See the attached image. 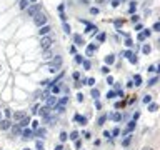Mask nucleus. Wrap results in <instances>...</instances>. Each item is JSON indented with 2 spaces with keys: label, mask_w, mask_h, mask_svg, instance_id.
Here are the masks:
<instances>
[{
  "label": "nucleus",
  "mask_w": 160,
  "mask_h": 150,
  "mask_svg": "<svg viewBox=\"0 0 160 150\" xmlns=\"http://www.w3.org/2000/svg\"><path fill=\"white\" fill-rule=\"evenodd\" d=\"M34 24L37 25V27H43V25H47V15L40 10V12H37L34 15Z\"/></svg>",
  "instance_id": "obj_1"
},
{
  "label": "nucleus",
  "mask_w": 160,
  "mask_h": 150,
  "mask_svg": "<svg viewBox=\"0 0 160 150\" xmlns=\"http://www.w3.org/2000/svg\"><path fill=\"white\" fill-rule=\"evenodd\" d=\"M53 43V38L50 37V35H43L42 40H40V47H42V50H48L50 47H52Z\"/></svg>",
  "instance_id": "obj_2"
},
{
  "label": "nucleus",
  "mask_w": 160,
  "mask_h": 150,
  "mask_svg": "<svg viewBox=\"0 0 160 150\" xmlns=\"http://www.w3.org/2000/svg\"><path fill=\"white\" fill-rule=\"evenodd\" d=\"M62 62H63L62 57H55L52 62H50V72H57L62 67Z\"/></svg>",
  "instance_id": "obj_3"
},
{
  "label": "nucleus",
  "mask_w": 160,
  "mask_h": 150,
  "mask_svg": "<svg viewBox=\"0 0 160 150\" xmlns=\"http://www.w3.org/2000/svg\"><path fill=\"white\" fill-rule=\"evenodd\" d=\"M27 12H29L30 17H34L37 12H40V5H38V3H32V5L27 7Z\"/></svg>",
  "instance_id": "obj_4"
},
{
  "label": "nucleus",
  "mask_w": 160,
  "mask_h": 150,
  "mask_svg": "<svg viewBox=\"0 0 160 150\" xmlns=\"http://www.w3.org/2000/svg\"><path fill=\"white\" fill-rule=\"evenodd\" d=\"M12 117H13V120H15V122H22L27 117V113L25 112H15V113H12Z\"/></svg>",
  "instance_id": "obj_5"
},
{
  "label": "nucleus",
  "mask_w": 160,
  "mask_h": 150,
  "mask_svg": "<svg viewBox=\"0 0 160 150\" xmlns=\"http://www.w3.org/2000/svg\"><path fill=\"white\" fill-rule=\"evenodd\" d=\"M74 43L75 45H79V47H82L85 42H84V38H82V35H79V34H75L74 35Z\"/></svg>",
  "instance_id": "obj_6"
},
{
  "label": "nucleus",
  "mask_w": 160,
  "mask_h": 150,
  "mask_svg": "<svg viewBox=\"0 0 160 150\" xmlns=\"http://www.w3.org/2000/svg\"><path fill=\"white\" fill-rule=\"evenodd\" d=\"M10 127H12V124H10L7 119H5V120H0V130H8Z\"/></svg>",
  "instance_id": "obj_7"
},
{
  "label": "nucleus",
  "mask_w": 160,
  "mask_h": 150,
  "mask_svg": "<svg viewBox=\"0 0 160 150\" xmlns=\"http://www.w3.org/2000/svg\"><path fill=\"white\" fill-rule=\"evenodd\" d=\"M50 30H52V29H50V25H43V27H40L38 34L43 37V35H48V34H50Z\"/></svg>",
  "instance_id": "obj_8"
},
{
  "label": "nucleus",
  "mask_w": 160,
  "mask_h": 150,
  "mask_svg": "<svg viewBox=\"0 0 160 150\" xmlns=\"http://www.w3.org/2000/svg\"><path fill=\"white\" fill-rule=\"evenodd\" d=\"M95 50H97V45H95V43H90L89 45V47H87V50H85V53H87V55H93V52H95Z\"/></svg>",
  "instance_id": "obj_9"
},
{
  "label": "nucleus",
  "mask_w": 160,
  "mask_h": 150,
  "mask_svg": "<svg viewBox=\"0 0 160 150\" xmlns=\"http://www.w3.org/2000/svg\"><path fill=\"white\" fill-rule=\"evenodd\" d=\"M74 120H75V122H79L80 125H87V117H82V115H79V113H77V115L74 117Z\"/></svg>",
  "instance_id": "obj_10"
},
{
  "label": "nucleus",
  "mask_w": 160,
  "mask_h": 150,
  "mask_svg": "<svg viewBox=\"0 0 160 150\" xmlns=\"http://www.w3.org/2000/svg\"><path fill=\"white\" fill-rule=\"evenodd\" d=\"M113 62H115V55H112V53H110V55L105 57V65H112Z\"/></svg>",
  "instance_id": "obj_11"
},
{
  "label": "nucleus",
  "mask_w": 160,
  "mask_h": 150,
  "mask_svg": "<svg viewBox=\"0 0 160 150\" xmlns=\"http://www.w3.org/2000/svg\"><path fill=\"white\" fill-rule=\"evenodd\" d=\"M40 113H42V117H45V119H48V115H50V108H48V107H43L42 110H40Z\"/></svg>",
  "instance_id": "obj_12"
},
{
  "label": "nucleus",
  "mask_w": 160,
  "mask_h": 150,
  "mask_svg": "<svg viewBox=\"0 0 160 150\" xmlns=\"http://www.w3.org/2000/svg\"><path fill=\"white\" fill-rule=\"evenodd\" d=\"M22 135H24V138H32V135H34V132H32V130H24V132H22Z\"/></svg>",
  "instance_id": "obj_13"
},
{
  "label": "nucleus",
  "mask_w": 160,
  "mask_h": 150,
  "mask_svg": "<svg viewBox=\"0 0 160 150\" xmlns=\"http://www.w3.org/2000/svg\"><path fill=\"white\" fill-rule=\"evenodd\" d=\"M47 103H48V107L57 105V97H50V98H47Z\"/></svg>",
  "instance_id": "obj_14"
},
{
  "label": "nucleus",
  "mask_w": 160,
  "mask_h": 150,
  "mask_svg": "<svg viewBox=\"0 0 160 150\" xmlns=\"http://www.w3.org/2000/svg\"><path fill=\"white\" fill-rule=\"evenodd\" d=\"M12 132H13V135L22 134V127H20V125H13V127H12Z\"/></svg>",
  "instance_id": "obj_15"
},
{
  "label": "nucleus",
  "mask_w": 160,
  "mask_h": 150,
  "mask_svg": "<svg viewBox=\"0 0 160 150\" xmlns=\"http://www.w3.org/2000/svg\"><path fill=\"white\" fill-rule=\"evenodd\" d=\"M110 119H112V120H115V122H120V120H122V115L117 112V113H112V115H110Z\"/></svg>",
  "instance_id": "obj_16"
},
{
  "label": "nucleus",
  "mask_w": 160,
  "mask_h": 150,
  "mask_svg": "<svg viewBox=\"0 0 160 150\" xmlns=\"http://www.w3.org/2000/svg\"><path fill=\"white\" fill-rule=\"evenodd\" d=\"M142 52H144L145 55H148V53L152 52V47H150V45H144V47H142Z\"/></svg>",
  "instance_id": "obj_17"
},
{
  "label": "nucleus",
  "mask_w": 160,
  "mask_h": 150,
  "mask_svg": "<svg viewBox=\"0 0 160 150\" xmlns=\"http://www.w3.org/2000/svg\"><path fill=\"white\" fill-rule=\"evenodd\" d=\"M30 3H29V0H20V8L22 10H27V7H29Z\"/></svg>",
  "instance_id": "obj_18"
},
{
  "label": "nucleus",
  "mask_w": 160,
  "mask_h": 150,
  "mask_svg": "<svg viewBox=\"0 0 160 150\" xmlns=\"http://www.w3.org/2000/svg\"><path fill=\"white\" fill-rule=\"evenodd\" d=\"M132 82H134V85H142V77L140 75H135Z\"/></svg>",
  "instance_id": "obj_19"
},
{
  "label": "nucleus",
  "mask_w": 160,
  "mask_h": 150,
  "mask_svg": "<svg viewBox=\"0 0 160 150\" xmlns=\"http://www.w3.org/2000/svg\"><path fill=\"white\" fill-rule=\"evenodd\" d=\"M107 119H108V115H102V117H100V119H98V122H97V125H103L105 122H107Z\"/></svg>",
  "instance_id": "obj_20"
},
{
  "label": "nucleus",
  "mask_w": 160,
  "mask_h": 150,
  "mask_svg": "<svg viewBox=\"0 0 160 150\" xmlns=\"http://www.w3.org/2000/svg\"><path fill=\"white\" fill-rule=\"evenodd\" d=\"M135 8H137V3H135V2H130V5H129V12L132 13V15H134Z\"/></svg>",
  "instance_id": "obj_21"
},
{
  "label": "nucleus",
  "mask_w": 160,
  "mask_h": 150,
  "mask_svg": "<svg viewBox=\"0 0 160 150\" xmlns=\"http://www.w3.org/2000/svg\"><path fill=\"white\" fill-rule=\"evenodd\" d=\"M90 93H92V97H93V100H97V98L100 97V92H98L97 88H92V92H90Z\"/></svg>",
  "instance_id": "obj_22"
},
{
  "label": "nucleus",
  "mask_w": 160,
  "mask_h": 150,
  "mask_svg": "<svg viewBox=\"0 0 160 150\" xmlns=\"http://www.w3.org/2000/svg\"><path fill=\"white\" fill-rule=\"evenodd\" d=\"M68 138H70V140H77V138H79V132H77V130H74L70 135H68Z\"/></svg>",
  "instance_id": "obj_23"
},
{
  "label": "nucleus",
  "mask_w": 160,
  "mask_h": 150,
  "mask_svg": "<svg viewBox=\"0 0 160 150\" xmlns=\"http://www.w3.org/2000/svg\"><path fill=\"white\" fill-rule=\"evenodd\" d=\"M157 82H158V79H157V77H153V79H150V80H148V84H147V85H148V87H153V85H157Z\"/></svg>",
  "instance_id": "obj_24"
},
{
  "label": "nucleus",
  "mask_w": 160,
  "mask_h": 150,
  "mask_svg": "<svg viewBox=\"0 0 160 150\" xmlns=\"http://www.w3.org/2000/svg\"><path fill=\"white\" fill-rule=\"evenodd\" d=\"M157 108H158L157 103H148V112H157Z\"/></svg>",
  "instance_id": "obj_25"
},
{
  "label": "nucleus",
  "mask_w": 160,
  "mask_h": 150,
  "mask_svg": "<svg viewBox=\"0 0 160 150\" xmlns=\"http://www.w3.org/2000/svg\"><path fill=\"white\" fill-rule=\"evenodd\" d=\"M82 65H84V69H85V70H90V67H92V63H90L89 60H84V62H82Z\"/></svg>",
  "instance_id": "obj_26"
},
{
  "label": "nucleus",
  "mask_w": 160,
  "mask_h": 150,
  "mask_svg": "<svg viewBox=\"0 0 160 150\" xmlns=\"http://www.w3.org/2000/svg\"><path fill=\"white\" fill-rule=\"evenodd\" d=\"M132 142V135H129V137H127V138H123V142H122V145H123V147H127V145H129Z\"/></svg>",
  "instance_id": "obj_27"
},
{
  "label": "nucleus",
  "mask_w": 160,
  "mask_h": 150,
  "mask_svg": "<svg viewBox=\"0 0 160 150\" xmlns=\"http://www.w3.org/2000/svg\"><path fill=\"white\" fill-rule=\"evenodd\" d=\"M29 124H30V119H29V117H25V119L20 122V127H27Z\"/></svg>",
  "instance_id": "obj_28"
},
{
  "label": "nucleus",
  "mask_w": 160,
  "mask_h": 150,
  "mask_svg": "<svg viewBox=\"0 0 160 150\" xmlns=\"http://www.w3.org/2000/svg\"><path fill=\"white\" fill-rule=\"evenodd\" d=\"M120 3H122V2H120V0H110V5H112L113 8H117L118 5H120Z\"/></svg>",
  "instance_id": "obj_29"
},
{
  "label": "nucleus",
  "mask_w": 160,
  "mask_h": 150,
  "mask_svg": "<svg viewBox=\"0 0 160 150\" xmlns=\"http://www.w3.org/2000/svg\"><path fill=\"white\" fill-rule=\"evenodd\" d=\"M58 138H60V142H65V140L68 138V135H67V132H62V134H60V137H58Z\"/></svg>",
  "instance_id": "obj_30"
},
{
  "label": "nucleus",
  "mask_w": 160,
  "mask_h": 150,
  "mask_svg": "<svg viewBox=\"0 0 160 150\" xmlns=\"http://www.w3.org/2000/svg\"><path fill=\"white\" fill-rule=\"evenodd\" d=\"M134 129H135V120H132L130 124H129V127H127V132H132Z\"/></svg>",
  "instance_id": "obj_31"
},
{
  "label": "nucleus",
  "mask_w": 160,
  "mask_h": 150,
  "mask_svg": "<svg viewBox=\"0 0 160 150\" xmlns=\"http://www.w3.org/2000/svg\"><path fill=\"white\" fill-rule=\"evenodd\" d=\"M35 135H37V137H43V135H45V129H38L37 132H35Z\"/></svg>",
  "instance_id": "obj_32"
},
{
  "label": "nucleus",
  "mask_w": 160,
  "mask_h": 150,
  "mask_svg": "<svg viewBox=\"0 0 160 150\" xmlns=\"http://www.w3.org/2000/svg\"><path fill=\"white\" fill-rule=\"evenodd\" d=\"M113 25H115V29L118 30V29H120V27L123 25V22H122V20H115V22H113Z\"/></svg>",
  "instance_id": "obj_33"
},
{
  "label": "nucleus",
  "mask_w": 160,
  "mask_h": 150,
  "mask_svg": "<svg viewBox=\"0 0 160 150\" xmlns=\"http://www.w3.org/2000/svg\"><path fill=\"white\" fill-rule=\"evenodd\" d=\"M63 30H65V34H70V25L67 22H63Z\"/></svg>",
  "instance_id": "obj_34"
},
{
  "label": "nucleus",
  "mask_w": 160,
  "mask_h": 150,
  "mask_svg": "<svg viewBox=\"0 0 160 150\" xmlns=\"http://www.w3.org/2000/svg\"><path fill=\"white\" fill-rule=\"evenodd\" d=\"M142 34H144V37L147 38V37H150V34H152V30H150V29H145L144 32H142Z\"/></svg>",
  "instance_id": "obj_35"
},
{
  "label": "nucleus",
  "mask_w": 160,
  "mask_h": 150,
  "mask_svg": "<svg viewBox=\"0 0 160 150\" xmlns=\"http://www.w3.org/2000/svg\"><path fill=\"white\" fill-rule=\"evenodd\" d=\"M35 147H37V150H43V143L40 142V140H37V143H35Z\"/></svg>",
  "instance_id": "obj_36"
},
{
  "label": "nucleus",
  "mask_w": 160,
  "mask_h": 150,
  "mask_svg": "<svg viewBox=\"0 0 160 150\" xmlns=\"http://www.w3.org/2000/svg\"><path fill=\"white\" fill-rule=\"evenodd\" d=\"M132 55H134V52H130V50H125V52H123V57H127V58H130Z\"/></svg>",
  "instance_id": "obj_37"
},
{
  "label": "nucleus",
  "mask_w": 160,
  "mask_h": 150,
  "mask_svg": "<svg viewBox=\"0 0 160 150\" xmlns=\"http://www.w3.org/2000/svg\"><path fill=\"white\" fill-rule=\"evenodd\" d=\"M84 62V57L82 55H75V63H82Z\"/></svg>",
  "instance_id": "obj_38"
},
{
  "label": "nucleus",
  "mask_w": 160,
  "mask_h": 150,
  "mask_svg": "<svg viewBox=\"0 0 160 150\" xmlns=\"http://www.w3.org/2000/svg\"><path fill=\"white\" fill-rule=\"evenodd\" d=\"M144 103H147V105H148V103H152V97H150V95H147V97L144 98Z\"/></svg>",
  "instance_id": "obj_39"
},
{
  "label": "nucleus",
  "mask_w": 160,
  "mask_h": 150,
  "mask_svg": "<svg viewBox=\"0 0 160 150\" xmlns=\"http://www.w3.org/2000/svg\"><path fill=\"white\" fill-rule=\"evenodd\" d=\"M139 20H140L139 15H132V22H134V24H139Z\"/></svg>",
  "instance_id": "obj_40"
},
{
  "label": "nucleus",
  "mask_w": 160,
  "mask_h": 150,
  "mask_svg": "<svg viewBox=\"0 0 160 150\" xmlns=\"http://www.w3.org/2000/svg\"><path fill=\"white\" fill-rule=\"evenodd\" d=\"M129 62H130V63H137V55H135V53L129 58Z\"/></svg>",
  "instance_id": "obj_41"
},
{
  "label": "nucleus",
  "mask_w": 160,
  "mask_h": 150,
  "mask_svg": "<svg viewBox=\"0 0 160 150\" xmlns=\"http://www.w3.org/2000/svg\"><path fill=\"white\" fill-rule=\"evenodd\" d=\"M90 13H92V15H97V13H98V8H97V7H92V8H90Z\"/></svg>",
  "instance_id": "obj_42"
},
{
  "label": "nucleus",
  "mask_w": 160,
  "mask_h": 150,
  "mask_svg": "<svg viewBox=\"0 0 160 150\" xmlns=\"http://www.w3.org/2000/svg\"><path fill=\"white\" fill-rule=\"evenodd\" d=\"M115 95H117V92H113V90H112V92H108V93H107V98H113Z\"/></svg>",
  "instance_id": "obj_43"
},
{
  "label": "nucleus",
  "mask_w": 160,
  "mask_h": 150,
  "mask_svg": "<svg viewBox=\"0 0 160 150\" xmlns=\"http://www.w3.org/2000/svg\"><path fill=\"white\" fill-rule=\"evenodd\" d=\"M97 40H98V42H103V40H105V34H98Z\"/></svg>",
  "instance_id": "obj_44"
},
{
  "label": "nucleus",
  "mask_w": 160,
  "mask_h": 150,
  "mask_svg": "<svg viewBox=\"0 0 160 150\" xmlns=\"http://www.w3.org/2000/svg\"><path fill=\"white\" fill-rule=\"evenodd\" d=\"M108 72H110V69H108V67H107V65H105V67H102V74H105V75H107V74H108Z\"/></svg>",
  "instance_id": "obj_45"
},
{
  "label": "nucleus",
  "mask_w": 160,
  "mask_h": 150,
  "mask_svg": "<svg viewBox=\"0 0 160 150\" xmlns=\"http://www.w3.org/2000/svg\"><path fill=\"white\" fill-rule=\"evenodd\" d=\"M72 77H74L75 80H79V79H80V72H74V74H72Z\"/></svg>",
  "instance_id": "obj_46"
},
{
  "label": "nucleus",
  "mask_w": 160,
  "mask_h": 150,
  "mask_svg": "<svg viewBox=\"0 0 160 150\" xmlns=\"http://www.w3.org/2000/svg\"><path fill=\"white\" fill-rule=\"evenodd\" d=\"M125 45H127V47H132V45H134V42H132V38H127V40H125Z\"/></svg>",
  "instance_id": "obj_47"
},
{
  "label": "nucleus",
  "mask_w": 160,
  "mask_h": 150,
  "mask_svg": "<svg viewBox=\"0 0 160 150\" xmlns=\"http://www.w3.org/2000/svg\"><path fill=\"white\" fill-rule=\"evenodd\" d=\"M58 90H60L58 85H53V87H52V92H53V93H58Z\"/></svg>",
  "instance_id": "obj_48"
},
{
  "label": "nucleus",
  "mask_w": 160,
  "mask_h": 150,
  "mask_svg": "<svg viewBox=\"0 0 160 150\" xmlns=\"http://www.w3.org/2000/svg\"><path fill=\"white\" fill-rule=\"evenodd\" d=\"M153 30H155V32L160 30V24H158V22H155V24H153Z\"/></svg>",
  "instance_id": "obj_49"
},
{
  "label": "nucleus",
  "mask_w": 160,
  "mask_h": 150,
  "mask_svg": "<svg viewBox=\"0 0 160 150\" xmlns=\"http://www.w3.org/2000/svg\"><path fill=\"white\" fill-rule=\"evenodd\" d=\"M75 147H77V148H80V147H82V140H79V138L75 140Z\"/></svg>",
  "instance_id": "obj_50"
},
{
  "label": "nucleus",
  "mask_w": 160,
  "mask_h": 150,
  "mask_svg": "<svg viewBox=\"0 0 160 150\" xmlns=\"http://www.w3.org/2000/svg\"><path fill=\"white\" fill-rule=\"evenodd\" d=\"M148 72H157V65H150L148 67Z\"/></svg>",
  "instance_id": "obj_51"
},
{
  "label": "nucleus",
  "mask_w": 160,
  "mask_h": 150,
  "mask_svg": "<svg viewBox=\"0 0 160 150\" xmlns=\"http://www.w3.org/2000/svg\"><path fill=\"white\" fill-rule=\"evenodd\" d=\"M107 84H110V85L113 84V77H110V75H108V77H107Z\"/></svg>",
  "instance_id": "obj_52"
},
{
  "label": "nucleus",
  "mask_w": 160,
  "mask_h": 150,
  "mask_svg": "<svg viewBox=\"0 0 160 150\" xmlns=\"http://www.w3.org/2000/svg\"><path fill=\"white\" fill-rule=\"evenodd\" d=\"M118 134H120V130H118V129H113L110 135H118Z\"/></svg>",
  "instance_id": "obj_53"
},
{
  "label": "nucleus",
  "mask_w": 160,
  "mask_h": 150,
  "mask_svg": "<svg viewBox=\"0 0 160 150\" xmlns=\"http://www.w3.org/2000/svg\"><path fill=\"white\" fill-rule=\"evenodd\" d=\"M142 29H144V27H142V24H137V25H135V30H137V32L142 30Z\"/></svg>",
  "instance_id": "obj_54"
},
{
  "label": "nucleus",
  "mask_w": 160,
  "mask_h": 150,
  "mask_svg": "<svg viewBox=\"0 0 160 150\" xmlns=\"http://www.w3.org/2000/svg\"><path fill=\"white\" fill-rule=\"evenodd\" d=\"M103 137L108 140V138H110V132H103Z\"/></svg>",
  "instance_id": "obj_55"
},
{
  "label": "nucleus",
  "mask_w": 160,
  "mask_h": 150,
  "mask_svg": "<svg viewBox=\"0 0 160 150\" xmlns=\"http://www.w3.org/2000/svg\"><path fill=\"white\" fill-rule=\"evenodd\" d=\"M77 100H79V102H82V100H84V95L79 93V95H77Z\"/></svg>",
  "instance_id": "obj_56"
},
{
  "label": "nucleus",
  "mask_w": 160,
  "mask_h": 150,
  "mask_svg": "<svg viewBox=\"0 0 160 150\" xmlns=\"http://www.w3.org/2000/svg\"><path fill=\"white\" fill-rule=\"evenodd\" d=\"M122 105H123V103H122V102H117V103H115V108H120Z\"/></svg>",
  "instance_id": "obj_57"
},
{
  "label": "nucleus",
  "mask_w": 160,
  "mask_h": 150,
  "mask_svg": "<svg viewBox=\"0 0 160 150\" xmlns=\"http://www.w3.org/2000/svg\"><path fill=\"white\" fill-rule=\"evenodd\" d=\"M55 150H63V145H57V147H55Z\"/></svg>",
  "instance_id": "obj_58"
},
{
  "label": "nucleus",
  "mask_w": 160,
  "mask_h": 150,
  "mask_svg": "<svg viewBox=\"0 0 160 150\" xmlns=\"http://www.w3.org/2000/svg\"><path fill=\"white\" fill-rule=\"evenodd\" d=\"M95 2H97V3H103L105 0H95Z\"/></svg>",
  "instance_id": "obj_59"
},
{
  "label": "nucleus",
  "mask_w": 160,
  "mask_h": 150,
  "mask_svg": "<svg viewBox=\"0 0 160 150\" xmlns=\"http://www.w3.org/2000/svg\"><path fill=\"white\" fill-rule=\"evenodd\" d=\"M144 150H152V148H150V147H145V148H144Z\"/></svg>",
  "instance_id": "obj_60"
},
{
  "label": "nucleus",
  "mask_w": 160,
  "mask_h": 150,
  "mask_svg": "<svg viewBox=\"0 0 160 150\" xmlns=\"http://www.w3.org/2000/svg\"><path fill=\"white\" fill-rule=\"evenodd\" d=\"M0 120H2V112H0Z\"/></svg>",
  "instance_id": "obj_61"
},
{
  "label": "nucleus",
  "mask_w": 160,
  "mask_h": 150,
  "mask_svg": "<svg viewBox=\"0 0 160 150\" xmlns=\"http://www.w3.org/2000/svg\"><path fill=\"white\" fill-rule=\"evenodd\" d=\"M30 2H34V3H35V2H37V0H30Z\"/></svg>",
  "instance_id": "obj_62"
},
{
  "label": "nucleus",
  "mask_w": 160,
  "mask_h": 150,
  "mask_svg": "<svg viewBox=\"0 0 160 150\" xmlns=\"http://www.w3.org/2000/svg\"><path fill=\"white\" fill-rule=\"evenodd\" d=\"M24 150H30V148H24Z\"/></svg>",
  "instance_id": "obj_63"
},
{
  "label": "nucleus",
  "mask_w": 160,
  "mask_h": 150,
  "mask_svg": "<svg viewBox=\"0 0 160 150\" xmlns=\"http://www.w3.org/2000/svg\"><path fill=\"white\" fill-rule=\"evenodd\" d=\"M120 2H123V0H120Z\"/></svg>",
  "instance_id": "obj_64"
}]
</instances>
